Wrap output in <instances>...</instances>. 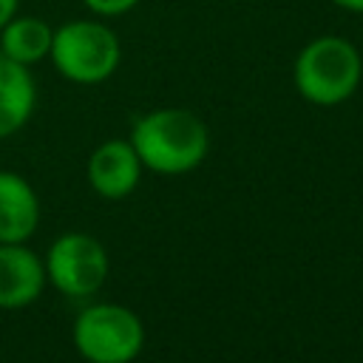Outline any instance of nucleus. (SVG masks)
<instances>
[{"label":"nucleus","instance_id":"nucleus-1","mask_svg":"<svg viewBox=\"0 0 363 363\" xmlns=\"http://www.w3.org/2000/svg\"><path fill=\"white\" fill-rule=\"evenodd\" d=\"M130 145L142 167L179 176L199 167L210 150L207 125L187 108H156L133 122Z\"/></svg>","mask_w":363,"mask_h":363},{"label":"nucleus","instance_id":"nucleus-2","mask_svg":"<svg viewBox=\"0 0 363 363\" xmlns=\"http://www.w3.org/2000/svg\"><path fill=\"white\" fill-rule=\"evenodd\" d=\"M363 79V57L357 45L340 34L312 37L292 62L295 91L320 108L346 102Z\"/></svg>","mask_w":363,"mask_h":363},{"label":"nucleus","instance_id":"nucleus-3","mask_svg":"<svg viewBox=\"0 0 363 363\" xmlns=\"http://www.w3.org/2000/svg\"><path fill=\"white\" fill-rule=\"evenodd\" d=\"M48 60L68 82L99 85L116 74L122 62V43L105 20L79 17L54 28Z\"/></svg>","mask_w":363,"mask_h":363},{"label":"nucleus","instance_id":"nucleus-4","mask_svg":"<svg viewBox=\"0 0 363 363\" xmlns=\"http://www.w3.org/2000/svg\"><path fill=\"white\" fill-rule=\"evenodd\" d=\"M74 346L88 363H130L145 346V326L128 306L96 303L74 320Z\"/></svg>","mask_w":363,"mask_h":363},{"label":"nucleus","instance_id":"nucleus-5","mask_svg":"<svg viewBox=\"0 0 363 363\" xmlns=\"http://www.w3.org/2000/svg\"><path fill=\"white\" fill-rule=\"evenodd\" d=\"M45 278L68 298L94 295L108 275L105 247L85 233L60 235L45 255Z\"/></svg>","mask_w":363,"mask_h":363},{"label":"nucleus","instance_id":"nucleus-6","mask_svg":"<svg viewBox=\"0 0 363 363\" xmlns=\"http://www.w3.org/2000/svg\"><path fill=\"white\" fill-rule=\"evenodd\" d=\"M142 176V159L136 156L133 145L125 139L102 142L88 159V182L105 199L128 196Z\"/></svg>","mask_w":363,"mask_h":363},{"label":"nucleus","instance_id":"nucleus-7","mask_svg":"<svg viewBox=\"0 0 363 363\" xmlns=\"http://www.w3.org/2000/svg\"><path fill=\"white\" fill-rule=\"evenodd\" d=\"M43 261L23 244H0V309H20L40 298Z\"/></svg>","mask_w":363,"mask_h":363},{"label":"nucleus","instance_id":"nucleus-8","mask_svg":"<svg viewBox=\"0 0 363 363\" xmlns=\"http://www.w3.org/2000/svg\"><path fill=\"white\" fill-rule=\"evenodd\" d=\"M40 221L34 187L11 170H0V244H23Z\"/></svg>","mask_w":363,"mask_h":363},{"label":"nucleus","instance_id":"nucleus-9","mask_svg":"<svg viewBox=\"0 0 363 363\" xmlns=\"http://www.w3.org/2000/svg\"><path fill=\"white\" fill-rule=\"evenodd\" d=\"M37 88L31 71L0 51V139L17 133L34 113Z\"/></svg>","mask_w":363,"mask_h":363},{"label":"nucleus","instance_id":"nucleus-10","mask_svg":"<svg viewBox=\"0 0 363 363\" xmlns=\"http://www.w3.org/2000/svg\"><path fill=\"white\" fill-rule=\"evenodd\" d=\"M51 40H54V28L31 14H14L0 28V51L26 68L43 62L51 54Z\"/></svg>","mask_w":363,"mask_h":363},{"label":"nucleus","instance_id":"nucleus-11","mask_svg":"<svg viewBox=\"0 0 363 363\" xmlns=\"http://www.w3.org/2000/svg\"><path fill=\"white\" fill-rule=\"evenodd\" d=\"M142 0H82V6L99 17V20H111V17H122L128 11H133Z\"/></svg>","mask_w":363,"mask_h":363},{"label":"nucleus","instance_id":"nucleus-12","mask_svg":"<svg viewBox=\"0 0 363 363\" xmlns=\"http://www.w3.org/2000/svg\"><path fill=\"white\" fill-rule=\"evenodd\" d=\"M17 9H20V0H0V28L17 14Z\"/></svg>","mask_w":363,"mask_h":363},{"label":"nucleus","instance_id":"nucleus-13","mask_svg":"<svg viewBox=\"0 0 363 363\" xmlns=\"http://www.w3.org/2000/svg\"><path fill=\"white\" fill-rule=\"evenodd\" d=\"M332 6L343 9V11H352V14H363V0H329Z\"/></svg>","mask_w":363,"mask_h":363}]
</instances>
